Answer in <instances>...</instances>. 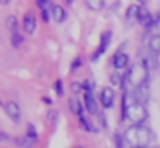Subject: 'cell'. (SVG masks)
<instances>
[{
    "label": "cell",
    "mask_w": 160,
    "mask_h": 148,
    "mask_svg": "<svg viewBox=\"0 0 160 148\" xmlns=\"http://www.w3.org/2000/svg\"><path fill=\"white\" fill-rule=\"evenodd\" d=\"M124 140L131 146H148L150 141L153 140V133L145 126H131L126 129Z\"/></svg>",
    "instance_id": "cell-1"
},
{
    "label": "cell",
    "mask_w": 160,
    "mask_h": 148,
    "mask_svg": "<svg viewBox=\"0 0 160 148\" xmlns=\"http://www.w3.org/2000/svg\"><path fill=\"white\" fill-rule=\"evenodd\" d=\"M128 119L129 122H132V126H141L146 119H148V112L146 107L139 102H131L128 105V109L122 112V119Z\"/></svg>",
    "instance_id": "cell-2"
},
{
    "label": "cell",
    "mask_w": 160,
    "mask_h": 148,
    "mask_svg": "<svg viewBox=\"0 0 160 148\" xmlns=\"http://www.w3.org/2000/svg\"><path fill=\"white\" fill-rule=\"evenodd\" d=\"M128 81L132 88H139V86L146 84V81H148V69H146V65L143 62L131 65V69L128 72Z\"/></svg>",
    "instance_id": "cell-3"
},
{
    "label": "cell",
    "mask_w": 160,
    "mask_h": 148,
    "mask_svg": "<svg viewBox=\"0 0 160 148\" xmlns=\"http://www.w3.org/2000/svg\"><path fill=\"white\" fill-rule=\"evenodd\" d=\"M124 48H126V45L119 48V50L114 54V57H112V65H114V69H117V71L124 69L126 65H128V62H129V57L124 52Z\"/></svg>",
    "instance_id": "cell-4"
},
{
    "label": "cell",
    "mask_w": 160,
    "mask_h": 148,
    "mask_svg": "<svg viewBox=\"0 0 160 148\" xmlns=\"http://www.w3.org/2000/svg\"><path fill=\"white\" fill-rule=\"evenodd\" d=\"M146 2H139V9H138V23L139 24H145L146 28L153 23V17H152V12L146 9L145 5Z\"/></svg>",
    "instance_id": "cell-5"
},
{
    "label": "cell",
    "mask_w": 160,
    "mask_h": 148,
    "mask_svg": "<svg viewBox=\"0 0 160 148\" xmlns=\"http://www.w3.org/2000/svg\"><path fill=\"white\" fill-rule=\"evenodd\" d=\"M4 110L9 115V119H12L14 122H19V120H21V109H19V105L16 102H5Z\"/></svg>",
    "instance_id": "cell-6"
},
{
    "label": "cell",
    "mask_w": 160,
    "mask_h": 148,
    "mask_svg": "<svg viewBox=\"0 0 160 148\" xmlns=\"http://www.w3.org/2000/svg\"><path fill=\"white\" fill-rule=\"evenodd\" d=\"M110 40H112V31H105V33L102 34V40H100V48H98V50L91 55V60H93V62L98 60V57H100V55L107 50L108 45H110Z\"/></svg>",
    "instance_id": "cell-7"
},
{
    "label": "cell",
    "mask_w": 160,
    "mask_h": 148,
    "mask_svg": "<svg viewBox=\"0 0 160 148\" xmlns=\"http://www.w3.org/2000/svg\"><path fill=\"white\" fill-rule=\"evenodd\" d=\"M114 98H115V93H114V89H112V86H107V88L102 89V93H100L102 107H105V109L112 107V105H114Z\"/></svg>",
    "instance_id": "cell-8"
},
{
    "label": "cell",
    "mask_w": 160,
    "mask_h": 148,
    "mask_svg": "<svg viewBox=\"0 0 160 148\" xmlns=\"http://www.w3.org/2000/svg\"><path fill=\"white\" fill-rule=\"evenodd\" d=\"M36 29V17L33 12H26V16L22 17V31H26L28 34H33Z\"/></svg>",
    "instance_id": "cell-9"
},
{
    "label": "cell",
    "mask_w": 160,
    "mask_h": 148,
    "mask_svg": "<svg viewBox=\"0 0 160 148\" xmlns=\"http://www.w3.org/2000/svg\"><path fill=\"white\" fill-rule=\"evenodd\" d=\"M14 143L18 145L19 148H35L36 143H38V140H35V138H29L28 134H24V136H18V138H16Z\"/></svg>",
    "instance_id": "cell-10"
},
{
    "label": "cell",
    "mask_w": 160,
    "mask_h": 148,
    "mask_svg": "<svg viewBox=\"0 0 160 148\" xmlns=\"http://www.w3.org/2000/svg\"><path fill=\"white\" fill-rule=\"evenodd\" d=\"M84 105H86V110L93 115H98V107H97V100L91 93H84Z\"/></svg>",
    "instance_id": "cell-11"
},
{
    "label": "cell",
    "mask_w": 160,
    "mask_h": 148,
    "mask_svg": "<svg viewBox=\"0 0 160 148\" xmlns=\"http://www.w3.org/2000/svg\"><path fill=\"white\" fill-rule=\"evenodd\" d=\"M52 17L57 21V23H64L66 17H67V14L60 5H52Z\"/></svg>",
    "instance_id": "cell-12"
},
{
    "label": "cell",
    "mask_w": 160,
    "mask_h": 148,
    "mask_svg": "<svg viewBox=\"0 0 160 148\" xmlns=\"http://www.w3.org/2000/svg\"><path fill=\"white\" fill-rule=\"evenodd\" d=\"M69 110H71V114L81 117V114H83V103L78 98H69Z\"/></svg>",
    "instance_id": "cell-13"
},
{
    "label": "cell",
    "mask_w": 160,
    "mask_h": 148,
    "mask_svg": "<svg viewBox=\"0 0 160 148\" xmlns=\"http://www.w3.org/2000/svg\"><path fill=\"white\" fill-rule=\"evenodd\" d=\"M148 48L150 52H153V54L158 55L160 54V36L157 34V36H152V40L148 41Z\"/></svg>",
    "instance_id": "cell-14"
},
{
    "label": "cell",
    "mask_w": 160,
    "mask_h": 148,
    "mask_svg": "<svg viewBox=\"0 0 160 148\" xmlns=\"http://www.w3.org/2000/svg\"><path fill=\"white\" fill-rule=\"evenodd\" d=\"M84 3H86V7H88L90 10H102V9L105 7V2H103V0H86Z\"/></svg>",
    "instance_id": "cell-15"
},
{
    "label": "cell",
    "mask_w": 160,
    "mask_h": 148,
    "mask_svg": "<svg viewBox=\"0 0 160 148\" xmlns=\"http://www.w3.org/2000/svg\"><path fill=\"white\" fill-rule=\"evenodd\" d=\"M138 9H139V5H131L128 9V14H126V21L128 23H132V21H138Z\"/></svg>",
    "instance_id": "cell-16"
},
{
    "label": "cell",
    "mask_w": 160,
    "mask_h": 148,
    "mask_svg": "<svg viewBox=\"0 0 160 148\" xmlns=\"http://www.w3.org/2000/svg\"><path fill=\"white\" fill-rule=\"evenodd\" d=\"M57 120H59V112H57V110H48V112H47V124H48L50 127H53L57 124Z\"/></svg>",
    "instance_id": "cell-17"
},
{
    "label": "cell",
    "mask_w": 160,
    "mask_h": 148,
    "mask_svg": "<svg viewBox=\"0 0 160 148\" xmlns=\"http://www.w3.org/2000/svg\"><path fill=\"white\" fill-rule=\"evenodd\" d=\"M22 41H24V38H22V34L19 33V31L12 33V36H11V43H12V47H14V48H19V47L22 45Z\"/></svg>",
    "instance_id": "cell-18"
},
{
    "label": "cell",
    "mask_w": 160,
    "mask_h": 148,
    "mask_svg": "<svg viewBox=\"0 0 160 148\" xmlns=\"http://www.w3.org/2000/svg\"><path fill=\"white\" fill-rule=\"evenodd\" d=\"M79 126H81V129H84V131H88V133H95V127H93V124L90 122V120L86 119V117H81V120H79Z\"/></svg>",
    "instance_id": "cell-19"
},
{
    "label": "cell",
    "mask_w": 160,
    "mask_h": 148,
    "mask_svg": "<svg viewBox=\"0 0 160 148\" xmlns=\"http://www.w3.org/2000/svg\"><path fill=\"white\" fill-rule=\"evenodd\" d=\"M5 26L9 28L11 33H16V31H18V19H16L14 16H9L7 21H5Z\"/></svg>",
    "instance_id": "cell-20"
},
{
    "label": "cell",
    "mask_w": 160,
    "mask_h": 148,
    "mask_svg": "<svg viewBox=\"0 0 160 148\" xmlns=\"http://www.w3.org/2000/svg\"><path fill=\"white\" fill-rule=\"evenodd\" d=\"M110 83H112L114 86H121V88H122L124 76H119V72H114V74H112V78H110Z\"/></svg>",
    "instance_id": "cell-21"
},
{
    "label": "cell",
    "mask_w": 160,
    "mask_h": 148,
    "mask_svg": "<svg viewBox=\"0 0 160 148\" xmlns=\"http://www.w3.org/2000/svg\"><path fill=\"white\" fill-rule=\"evenodd\" d=\"M114 145H115V148H124V136L121 133L114 134Z\"/></svg>",
    "instance_id": "cell-22"
},
{
    "label": "cell",
    "mask_w": 160,
    "mask_h": 148,
    "mask_svg": "<svg viewBox=\"0 0 160 148\" xmlns=\"http://www.w3.org/2000/svg\"><path fill=\"white\" fill-rule=\"evenodd\" d=\"M50 3H52L50 0H36V5L40 10H48V7H52Z\"/></svg>",
    "instance_id": "cell-23"
},
{
    "label": "cell",
    "mask_w": 160,
    "mask_h": 148,
    "mask_svg": "<svg viewBox=\"0 0 160 148\" xmlns=\"http://www.w3.org/2000/svg\"><path fill=\"white\" fill-rule=\"evenodd\" d=\"M26 134H28L29 138H35V140H38V133H36V127L33 126V124H28V131H26Z\"/></svg>",
    "instance_id": "cell-24"
},
{
    "label": "cell",
    "mask_w": 160,
    "mask_h": 148,
    "mask_svg": "<svg viewBox=\"0 0 160 148\" xmlns=\"http://www.w3.org/2000/svg\"><path fill=\"white\" fill-rule=\"evenodd\" d=\"M53 89L57 91V95H59V96L64 95V84H62V81H60V79H57V81H55V84H53Z\"/></svg>",
    "instance_id": "cell-25"
},
{
    "label": "cell",
    "mask_w": 160,
    "mask_h": 148,
    "mask_svg": "<svg viewBox=\"0 0 160 148\" xmlns=\"http://www.w3.org/2000/svg\"><path fill=\"white\" fill-rule=\"evenodd\" d=\"M71 89H72L74 93H79L81 89H83V84L78 83V81H72V83H71Z\"/></svg>",
    "instance_id": "cell-26"
},
{
    "label": "cell",
    "mask_w": 160,
    "mask_h": 148,
    "mask_svg": "<svg viewBox=\"0 0 160 148\" xmlns=\"http://www.w3.org/2000/svg\"><path fill=\"white\" fill-rule=\"evenodd\" d=\"M42 19L45 21V23H48V21L52 19V17H50V12H48V10H42Z\"/></svg>",
    "instance_id": "cell-27"
},
{
    "label": "cell",
    "mask_w": 160,
    "mask_h": 148,
    "mask_svg": "<svg viewBox=\"0 0 160 148\" xmlns=\"http://www.w3.org/2000/svg\"><path fill=\"white\" fill-rule=\"evenodd\" d=\"M79 65H81V59H79V57H76V60L72 62V69H78Z\"/></svg>",
    "instance_id": "cell-28"
},
{
    "label": "cell",
    "mask_w": 160,
    "mask_h": 148,
    "mask_svg": "<svg viewBox=\"0 0 160 148\" xmlns=\"http://www.w3.org/2000/svg\"><path fill=\"white\" fill-rule=\"evenodd\" d=\"M0 138H2V140H4V141H9V136H7V134H5V133H0Z\"/></svg>",
    "instance_id": "cell-29"
},
{
    "label": "cell",
    "mask_w": 160,
    "mask_h": 148,
    "mask_svg": "<svg viewBox=\"0 0 160 148\" xmlns=\"http://www.w3.org/2000/svg\"><path fill=\"white\" fill-rule=\"evenodd\" d=\"M131 148H150V146H131Z\"/></svg>",
    "instance_id": "cell-30"
},
{
    "label": "cell",
    "mask_w": 160,
    "mask_h": 148,
    "mask_svg": "<svg viewBox=\"0 0 160 148\" xmlns=\"http://www.w3.org/2000/svg\"><path fill=\"white\" fill-rule=\"evenodd\" d=\"M74 148H83V146H74Z\"/></svg>",
    "instance_id": "cell-31"
}]
</instances>
